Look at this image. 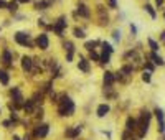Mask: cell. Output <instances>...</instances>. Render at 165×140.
Wrapping results in <instances>:
<instances>
[{
    "label": "cell",
    "mask_w": 165,
    "mask_h": 140,
    "mask_svg": "<svg viewBox=\"0 0 165 140\" xmlns=\"http://www.w3.org/2000/svg\"><path fill=\"white\" fill-rule=\"evenodd\" d=\"M75 54H76V53H66V54H65V61H66V63H73Z\"/></svg>",
    "instance_id": "cell-33"
},
{
    "label": "cell",
    "mask_w": 165,
    "mask_h": 140,
    "mask_svg": "<svg viewBox=\"0 0 165 140\" xmlns=\"http://www.w3.org/2000/svg\"><path fill=\"white\" fill-rule=\"evenodd\" d=\"M101 46H103V51H106V53H114V48H112L111 43H107V41H101Z\"/></svg>",
    "instance_id": "cell-28"
},
{
    "label": "cell",
    "mask_w": 165,
    "mask_h": 140,
    "mask_svg": "<svg viewBox=\"0 0 165 140\" xmlns=\"http://www.w3.org/2000/svg\"><path fill=\"white\" fill-rule=\"evenodd\" d=\"M125 127H127V130H135L137 129V120L135 119H132V117H129L127 119V122H125Z\"/></svg>",
    "instance_id": "cell-27"
},
{
    "label": "cell",
    "mask_w": 165,
    "mask_h": 140,
    "mask_svg": "<svg viewBox=\"0 0 165 140\" xmlns=\"http://www.w3.org/2000/svg\"><path fill=\"white\" fill-rule=\"evenodd\" d=\"M13 41H15L18 46H23V48H30V50H33L35 46V41L31 40V35L28 33V31H15L13 33Z\"/></svg>",
    "instance_id": "cell-2"
},
{
    "label": "cell",
    "mask_w": 165,
    "mask_h": 140,
    "mask_svg": "<svg viewBox=\"0 0 165 140\" xmlns=\"http://www.w3.org/2000/svg\"><path fill=\"white\" fill-rule=\"evenodd\" d=\"M111 53H106V51H103L101 53V58H99V64L101 66H104V64H109L111 63Z\"/></svg>",
    "instance_id": "cell-22"
},
{
    "label": "cell",
    "mask_w": 165,
    "mask_h": 140,
    "mask_svg": "<svg viewBox=\"0 0 165 140\" xmlns=\"http://www.w3.org/2000/svg\"><path fill=\"white\" fill-rule=\"evenodd\" d=\"M53 2H55V0H53Z\"/></svg>",
    "instance_id": "cell-41"
},
{
    "label": "cell",
    "mask_w": 165,
    "mask_h": 140,
    "mask_svg": "<svg viewBox=\"0 0 165 140\" xmlns=\"http://www.w3.org/2000/svg\"><path fill=\"white\" fill-rule=\"evenodd\" d=\"M7 0H0V10H3V8H7Z\"/></svg>",
    "instance_id": "cell-36"
},
{
    "label": "cell",
    "mask_w": 165,
    "mask_h": 140,
    "mask_svg": "<svg viewBox=\"0 0 165 140\" xmlns=\"http://www.w3.org/2000/svg\"><path fill=\"white\" fill-rule=\"evenodd\" d=\"M79 134H81V127H79V125L75 129H68V130H66V135H68L69 138H76Z\"/></svg>",
    "instance_id": "cell-21"
},
{
    "label": "cell",
    "mask_w": 165,
    "mask_h": 140,
    "mask_svg": "<svg viewBox=\"0 0 165 140\" xmlns=\"http://www.w3.org/2000/svg\"><path fill=\"white\" fill-rule=\"evenodd\" d=\"M140 78H142V81H144V82H147V84H149L150 81H152V73H149V71H144Z\"/></svg>",
    "instance_id": "cell-31"
},
{
    "label": "cell",
    "mask_w": 165,
    "mask_h": 140,
    "mask_svg": "<svg viewBox=\"0 0 165 140\" xmlns=\"http://www.w3.org/2000/svg\"><path fill=\"white\" fill-rule=\"evenodd\" d=\"M35 106H36V104L33 102V99H27L25 102H23V110H25L27 114H31V112L35 110Z\"/></svg>",
    "instance_id": "cell-18"
},
{
    "label": "cell",
    "mask_w": 165,
    "mask_h": 140,
    "mask_svg": "<svg viewBox=\"0 0 165 140\" xmlns=\"http://www.w3.org/2000/svg\"><path fill=\"white\" fill-rule=\"evenodd\" d=\"M99 45H101V40H87V41H84V50L93 51V50H96V46H99Z\"/></svg>",
    "instance_id": "cell-14"
},
{
    "label": "cell",
    "mask_w": 165,
    "mask_h": 140,
    "mask_svg": "<svg viewBox=\"0 0 165 140\" xmlns=\"http://www.w3.org/2000/svg\"><path fill=\"white\" fill-rule=\"evenodd\" d=\"M48 130H50V127H48L46 124H41V125H38V129H36V132H35V137H46L48 135Z\"/></svg>",
    "instance_id": "cell-13"
},
{
    "label": "cell",
    "mask_w": 165,
    "mask_h": 140,
    "mask_svg": "<svg viewBox=\"0 0 165 140\" xmlns=\"http://www.w3.org/2000/svg\"><path fill=\"white\" fill-rule=\"evenodd\" d=\"M73 36L78 38V40H86V31L79 26H75L73 28Z\"/></svg>",
    "instance_id": "cell-17"
},
{
    "label": "cell",
    "mask_w": 165,
    "mask_h": 140,
    "mask_svg": "<svg viewBox=\"0 0 165 140\" xmlns=\"http://www.w3.org/2000/svg\"><path fill=\"white\" fill-rule=\"evenodd\" d=\"M144 10H145V12L149 13L152 20H155V18H157V12H155V8H154V7L150 5V3H145V5H144Z\"/></svg>",
    "instance_id": "cell-24"
},
{
    "label": "cell",
    "mask_w": 165,
    "mask_h": 140,
    "mask_svg": "<svg viewBox=\"0 0 165 140\" xmlns=\"http://www.w3.org/2000/svg\"><path fill=\"white\" fill-rule=\"evenodd\" d=\"M17 2H18V3H20V5H22V3H30V2H31V0H17Z\"/></svg>",
    "instance_id": "cell-38"
},
{
    "label": "cell",
    "mask_w": 165,
    "mask_h": 140,
    "mask_svg": "<svg viewBox=\"0 0 165 140\" xmlns=\"http://www.w3.org/2000/svg\"><path fill=\"white\" fill-rule=\"evenodd\" d=\"M144 66H145V69L149 73H152L154 69H155V64H154V63H150V61H145V64H144Z\"/></svg>",
    "instance_id": "cell-32"
},
{
    "label": "cell",
    "mask_w": 165,
    "mask_h": 140,
    "mask_svg": "<svg viewBox=\"0 0 165 140\" xmlns=\"http://www.w3.org/2000/svg\"><path fill=\"white\" fill-rule=\"evenodd\" d=\"M119 73H121L122 76H132V73H134V66L132 64H124V66H121Z\"/></svg>",
    "instance_id": "cell-19"
},
{
    "label": "cell",
    "mask_w": 165,
    "mask_h": 140,
    "mask_svg": "<svg viewBox=\"0 0 165 140\" xmlns=\"http://www.w3.org/2000/svg\"><path fill=\"white\" fill-rule=\"evenodd\" d=\"M163 2H165V0H155V5H157V7H162Z\"/></svg>",
    "instance_id": "cell-37"
},
{
    "label": "cell",
    "mask_w": 165,
    "mask_h": 140,
    "mask_svg": "<svg viewBox=\"0 0 165 140\" xmlns=\"http://www.w3.org/2000/svg\"><path fill=\"white\" fill-rule=\"evenodd\" d=\"M149 58L152 59V63L155 66H165V61H163V58L160 54H157V51H150V54H149Z\"/></svg>",
    "instance_id": "cell-12"
},
{
    "label": "cell",
    "mask_w": 165,
    "mask_h": 140,
    "mask_svg": "<svg viewBox=\"0 0 165 140\" xmlns=\"http://www.w3.org/2000/svg\"><path fill=\"white\" fill-rule=\"evenodd\" d=\"M87 59L89 61H93V63H99V58H101V53H97L96 50H93V51H87Z\"/></svg>",
    "instance_id": "cell-26"
},
{
    "label": "cell",
    "mask_w": 165,
    "mask_h": 140,
    "mask_svg": "<svg viewBox=\"0 0 165 140\" xmlns=\"http://www.w3.org/2000/svg\"><path fill=\"white\" fill-rule=\"evenodd\" d=\"M33 64H35V58H31V56H28V54L22 56V59H20V66H22L23 73H31Z\"/></svg>",
    "instance_id": "cell-6"
},
{
    "label": "cell",
    "mask_w": 165,
    "mask_h": 140,
    "mask_svg": "<svg viewBox=\"0 0 165 140\" xmlns=\"http://www.w3.org/2000/svg\"><path fill=\"white\" fill-rule=\"evenodd\" d=\"M0 63L5 64L7 68H12L13 66V51L10 48H3L2 53H0Z\"/></svg>",
    "instance_id": "cell-5"
},
{
    "label": "cell",
    "mask_w": 165,
    "mask_h": 140,
    "mask_svg": "<svg viewBox=\"0 0 165 140\" xmlns=\"http://www.w3.org/2000/svg\"><path fill=\"white\" fill-rule=\"evenodd\" d=\"M109 110H111V107H109V104H99L97 106V109H96V114H97V117H106L107 114H109Z\"/></svg>",
    "instance_id": "cell-11"
},
{
    "label": "cell",
    "mask_w": 165,
    "mask_h": 140,
    "mask_svg": "<svg viewBox=\"0 0 165 140\" xmlns=\"http://www.w3.org/2000/svg\"><path fill=\"white\" fill-rule=\"evenodd\" d=\"M163 18H165V12H163Z\"/></svg>",
    "instance_id": "cell-40"
},
{
    "label": "cell",
    "mask_w": 165,
    "mask_h": 140,
    "mask_svg": "<svg viewBox=\"0 0 165 140\" xmlns=\"http://www.w3.org/2000/svg\"><path fill=\"white\" fill-rule=\"evenodd\" d=\"M51 0H36L35 2V10H46L50 8Z\"/></svg>",
    "instance_id": "cell-15"
},
{
    "label": "cell",
    "mask_w": 165,
    "mask_h": 140,
    "mask_svg": "<svg viewBox=\"0 0 165 140\" xmlns=\"http://www.w3.org/2000/svg\"><path fill=\"white\" fill-rule=\"evenodd\" d=\"M66 28H68V18H66V15L58 17V18H56L55 22L51 23V31H53L56 36H59V38L65 36Z\"/></svg>",
    "instance_id": "cell-3"
},
{
    "label": "cell",
    "mask_w": 165,
    "mask_h": 140,
    "mask_svg": "<svg viewBox=\"0 0 165 140\" xmlns=\"http://www.w3.org/2000/svg\"><path fill=\"white\" fill-rule=\"evenodd\" d=\"M13 140H20V138L18 137H13Z\"/></svg>",
    "instance_id": "cell-39"
},
{
    "label": "cell",
    "mask_w": 165,
    "mask_h": 140,
    "mask_svg": "<svg viewBox=\"0 0 165 140\" xmlns=\"http://www.w3.org/2000/svg\"><path fill=\"white\" fill-rule=\"evenodd\" d=\"M35 46L40 51H46L50 48V36H48V31H41L36 38H35Z\"/></svg>",
    "instance_id": "cell-4"
},
{
    "label": "cell",
    "mask_w": 165,
    "mask_h": 140,
    "mask_svg": "<svg viewBox=\"0 0 165 140\" xmlns=\"http://www.w3.org/2000/svg\"><path fill=\"white\" fill-rule=\"evenodd\" d=\"M18 7H20V3L17 2V0H12V2L7 3V10H8L10 13H13V15H15V13L18 12Z\"/></svg>",
    "instance_id": "cell-20"
},
{
    "label": "cell",
    "mask_w": 165,
    "mask_h": 140,
    "mask_svg": "<svg viewBox=\"0 0 165 140\" xmlns=\"http://www.w3.org/2000/svg\"><path fill=\"white\" fill-rule=\"evenodd\" d=\"M76 110V106H75V101L71 99L69 96H66V94H59L58 97V114L63 115V117H66V115H73Z\"/></svg>",
    "instance_id": "cell-1"
},
{
    "label": "cell",
    "mask_w": 165,
    "mask_h": 140,
    "mask_svg": "<svg viewBox=\"0 0 165 140\" xmlns=\"http://www.w3.org/2000/svg\"><path fill=\"white\" fill-rule=\"evenodd\" d=\"M106 5H107V8H111V10H117L119 8L117 0H106Z\"/></svg>",
    "instance_id": "cell-30"
},
{
    "label": "cell",
    "mask_w": 165,
    "mask_h": 140,
    "mask_svg": "<svg viewBox=\"0 0 165 140\" xmlns=\"http://www.w3.org/2000/svg\"><path fill=\"white\" fill-rule=\"evenodd\" d=\"M122 140H134V137L131 135V130H125L124 134H122Z\"/></svg>",
    "instance_id": "cell-34"
},
{
    "label": "cell",
    "mask_w": 165,
    "mask_h": 140,
    "mask_svg": "<svg viewBox=\"0 0 165 140\" xmlns=\"http://www.w3.org/2000/svg\"><path fill=\"white\" fill-rule=\"evenodd\" d=\"M0 84L2 86H8L10 84V74L5 69H0Z\"/></svg>",
    "instance_id": "cell-16"
},
{
    "label": "cell",
    "mask_w": 165,
    "mask_h": 140,
    "mask_svg": "<svg viewBox=\"0 0 165 140\" xmlns=\"http://www.w3.org/2000/svg\"><path fill=\"white\" fill-rule=\"evenodd\" d=\"M129 28H131V33L135 36V35H137V26H135L134 23H131V25H129Z\"/></svg>",
    "instance_id": "cell-35"
},
{
    "label": "cell",
    "mask_w": 165,
    "mask_h": 140,
    "mask_svg": "<svg viewBox=\"0 0 165 140\" xmlns=\"http://www.w3.org/2000/svg\"><path fill=\"white\" fill-rule=\"evenodd\" d=\"M147 45H149V48H150V51H159L160 50V45L157 43L155 40H154V38H147Z\"/></svg>",
    "instance_id": "cell-25"
},
{
    "label": "cell",
    "mask_w": 165,
    "mask_h": 140,
    "mask_svg": "<svg viewBox=\"0 0 165 140\" xmlns=\"http://www.w3.org/2000/svg\"><path fill=\"white\" fill-rule=\"evenodd\" d=\"M154 114H155L157 120H159V130L163 134V132H165V114H163V110L160 109V107H155Z\"/></svg>",
    "instance_id": "cell-9"
},
{
    "label": "cell",
    "mask_w": 165,
    "mask_h": 140,
    "mask_svg": "<svg viewBox=\"0 0 165 140\" xmlns=\"http://www.w3.org/2000/svg\"><path fill=\"white\" fill-rule=\"evenodd\" d=\"M76 13H78L79 18H84V20L91 18V8L86 5V3H83V2H79L78 5H76Z\"/></svg>",
    "instance_id": "cell-7"
},
{
    "label": "cell",
    "mask_w": 165,
    "mask_h": 140,
    "mask_svg": "<svg viewBox=\"0 0 165 140\" xmlns=\"http://www.w3.org/2000/svg\"><path fill=\"white\" fill-rule=\"evenodd\" d=\"M63 48H65V51H66V53H76L75 45H73V41H69V40L63 41Z\"/></svg>",
    "instance_id": "cell-23"
},
{
    "label": "cell",
    "mask_w": 165,
    "mask_h": 140,
    "mask_svg": "<svg viewBox=\"0 0 165 140\" xmlns=\"http://www.w3.org/2000/svg\"><path fill=\"white\" fill-rule=\"evenodd\" d=\"M78 69L84 74H89L91 73V61L87 58H84V56L79 54V61H78Z\"/></svg>",
    "instance_id": "cell-8"
},
{
    "label": "cell",
    "mask_w": 165,
    "mask_h": 140,
    "mask_svg": "<svg viewBox=\"0 0 165 140\" xmlns=\"http://www.w3.org/2000/svg\"><path fill=\"white\" fill-rule=\"evenodd\" d=\"M103 82H104V86H114V82H116V73H112V71H104V74H103Z\"/></svg>",
    "instance_id": "cell-10"
},
{
    "label": "cell",
    "mask_w": 165,
    "mask_h": 140,
    "mask_svg": "<svg viewBox=\"0 0 165 140\" xmlns=\"http://www.w3.org/2000/svg\"><path fill=\"white\" fill-rule=\"evenodd\" d=\"M112 40H114L116 43H119V41L122 40V31L121 30H114V31H112Z\"/></svg>",
    "instance_id": "cell-29"
}]
</instances>
